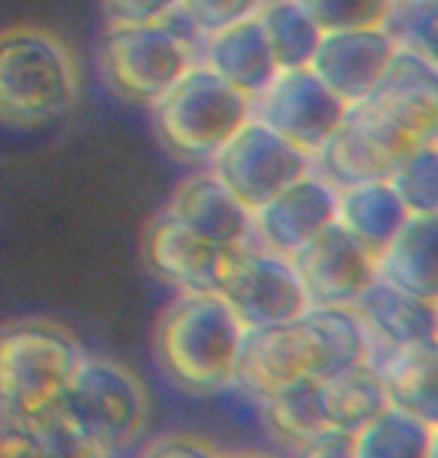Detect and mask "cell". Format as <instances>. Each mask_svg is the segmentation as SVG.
Listing matches in <instances>:
<instances>
[{
    "instance_id": "d6986e66",
    "label": "cell",
    "mask_w": 438,
    "mask_h": 458,
    "mask_svg": "<svg viewBox=\"0 0 438 458\" xmlns=\"http://www.w3.org/2000/svg\"><path fill=\"white\" fill-rule=\"evenodd\" d=\"M393 408L438 428V342H415L406 348L369 351Z\"/></svg>"
},
{
    "instance_id": "52a82bcc",
    "label": "cell",
    "mask_w": 438,
    "mask_h": 458,
    "mask_svg": "<svg viewBox=\"0 0 438 458\" xmlns=\"http://www.w3.org/2000/svg\"><path fill=\"white\" fill-rule=\"evenodd\" d=\"M268 417L291 444L304 446L322 431H346L357 435L369 420H375L388 408V393L373 369V362H357L331 377H306L271 395Z\"/></svg>"
},
{
    "instance_id": "5b68a950",
    "label": "cell",
    "mask_w": 438,
    "mask_h": 458,
    "mask_svg": "<svg viewBox=\"0 0 438 458\" xmlns=\"http://www.w3.org/2000/svg\"><path fill=\"white\" fill-rule=\"evenodd\" d=\"M159 144L186 165L204 168L253 117V99L199 60L150 106Z\"/></svg>"
},
{
    "instance_id": "ac0fdd59",
    "label": "cell",
    "mask_w": 438,
    "mask_h": 458,
    "mask_svg": "<svg viewBox=\"0 0 438 458\" xmlns=\"http://www.w3.org/2000/svg\"><path fill=\"white\" fill-rule=\"evenodd\" d=\"M351 309L369 335V351L406 348V344L435 339L438 306L411 297L384 279L369 284Z\"/></svg>"
},
{
    "instance_id": "603a6c76",
    "label": "cell",
    "mask_w": 438,
    "mask_h": 458,
    "mask_svg": "<svg viewBox=\"0 0 438 458\" xmlns=\"http://www.w3.org/2000/svg\"><path fill=\"white\" fill-rule=\"evenodd\" d=\"M406 204L393 192L391 180H369L348 189H339L337 222L379 261L382 252L393 243L399 228L408 219Z\"/></svg>"
},
{
    "instance_id": "cb8c5ba5",
    "label": "cell",
    "mask_w": 438,
    "mask_h": 458,
    "mask_svg": "<svg viewBox=\"0 0 438 458\" xmlns=\"http://www.w3.org/2000/svg\"><path fill=\"white\" fill-rule=\"evenodd\" d=\"M255 19L271 42L279 69H304L313 64L324 30L297 0H268Z\"/></svg>"
},
{
    "instance_id": "8992f818",
    "label": "cell",
    "mask_w": 438,
    "mask_h": 458,
    "mask_svg": "<svg viewBox=\"0 0 438 458\" xmlns=\"http://www.w3.org/2000/svg\"><path fill=\"white\" fill-rule=\"evenodd\" d=\"M199 42L177 15L153 24H106L97 55L102 81L117 99L150 108L202 60Z\"/></svg>"
},
{
    "instance_id": "83f0119b",
    "label": "cell",
    "mask_w": 438,
    "mask_h": 458,
    "mask_svg": "<svg viewBox=\"0 0 438 458\" xmlns=\"http://www.w3.org/2000/svg\"><path fill=\"white\" fill-rule=\"evenodd\" d=\"M391 37L399 48L415 51L438 69V0H408L397 4L391 21Z\"/></svg>"
},
{
    "instance_id": "e0dca14e",
    "label": "cell",
    "mask_w": 438,
    "mask_h": 458,
    "mask_svg": "<svg viewBox=\"0 0 438 458\" xmlns=\"http://www.w3.org/2000/svg\"><path fill=\"white\" fill-rule=\"evenodd\" d=\"M364 102L388 117L411 144L438 141V69L415 51L399 48L382 84Z\"/></svg>"
},
{
    "instance_id": "277c9868",
    "label": "cell",
    "mask_w": 438,
    "mask_h": 458,
    "mask_svg": "<svg viewBox=\"0 0 438 458\" xmlns=\"http://www.w3.org/2000/svg\"><path fill=\"white\" fill-rule=\"evenodd\" d=\"M84 360L79 339L48 318L0 327V420L39 426L60 408V395Z\"/></svg>"
},
{
    "instance_id": "d590c367",
    "label": "cell",
    "mask_w": 438,
    "mask_h": 458,
    "mask_svg": "<svg viewBox=\"0 0 438 458\" xmlns=\"http://www.w3.org/2000/svg\"><path fill=\"white\" fill-rule=\"evenodd\" d=\"M397 4H408V0H397Z\"/></svg>"
},
{
    "instance_id": "3957f363",
    "label": "cell",
    "mask_w": 438,
    "mask_h": 458,
    "mask_svg": "<svg viewBox=\"0 0 438 458\" xmlns=\"http://www.w3.org/2000/svg\"><path fill=\"white\" fill-rule=\"evenodd\" d=\"M246 327L213 291H180L159 315L153 351L177 386L217 393L235 384L237 353Z\"/></svg>"
},
{
    "instance_id": "4316f807",
    "label": "cell",
    "mask_w": 438,
    "mask_h": 458,
    "mask_svg": "<svg viewBox=\"0 0 438 458\" xmlns=\"http://www.w3.org/2000/svg\"><path fill=\"white\" fill-rule=\"evenodd\" d=\"M19 458H106V453L97 444H90L82 431H75L57 411L39 426L21 431Z\"/></svg>"
},
{
    "instance_id": "f1b7e54d",
    "label": "cell",
    "mask_w": 438,
    "mask_h": 458,
    "mask_svg": "<svg viewBox=\"0 0 438 458\" xmlns=\"http://www.w3.org/2000/svg\"><path fill=\"white\" fill-rule=\"evenodd\" d=\"M322 30L388 28L397 0H297Z\"/></svg>"
},
{
    "instance_id": "5bb4252c",
    "label": "cell",
    "mask_w": 438,
    "mask_h": 458,
    "mask_svg": "<svg viewBox=\"0 0 438 458\" xmlns=\"http://www.w3.org/2000/svg\"><path fill=\"white\" fill-rule=\"evenodd\" d=\"M397 51L399 46L388 28L324 30L309 69L342 102L357 106L382 84Z\"/></svg>"
},
{
    "instance_id": "8d00e7d4",
    "label": "cell",
    "mask_w": 438,
    "mask_h": 458,
    "mask_svg": "<svg viewBox=\"0 0 438 458\" xmlns=\"http://www.w3.org/2000/svg\"><path fill=\"white\" fill-rule=\"evenodd\" d=\"M435 342H438V327H435Z\"/></svg>"
},
{
    "instance_id": "4dcf8cb0",
    "label": "cell",
    "mask_w": 438,
    "mask_h": 458,
    "mask_svg": "<svg viewBox=\"0 0 438 458\" xmlns=\"http://www.w3.org/2000/svg\"><path fill=\"white\" fill-rule=\"evenodd\" d=\"M106 24H153L175 19L180 0H99Z\"/></svg>"
},
{
    "instance_id": "e575fe53",
    "label": "cell",
    "mask_w": 438,
    "mask_h": 458,
    "mask_svg": "<svg viewBox=\"0 0 438 458\" xmlns=\"http://www.w3.org/2000/svg\"><path fill=\"white\" fill-rule=\"evenodd\" d=\"M222 458H273V455H264V453H235V455H222Z\"/></svg>"
},
{
    "instance_id": "8fae6325",
    "label": "cell",
    "mask_w": 438,
    "mask_h": 458,
    "mask_svg": "<svg viewBox=\"0 0 438 458\" xmlns=\"http://www.w3.org/2000/svg\"><path fill=\"white\" fill-rule=\"evenodd\" d=\"M411 147L415 144L388 117L369 102H357L348 106L342 123L313 157V171L339 192L369 180H388Z\"/></svg>"
},
{
    "instance_id": "2e32d148",
    "label": "cell",
    "mask_w": 438,
    "mask_h": 458,
    "mask_svg": "<svg viewBox=\"0 0 438 458\" xmlns=\"http://www.w3.org/2000/svg\"><path fill=\"white\" fill-rule=\"evenodd\" d=\"M162 213L213 246L253 243V210L240 204V198L213 174L210 165L195 168L180 180Z\"/></svg>"
},
{
    "instance_id": "d4e9b609",
    "label": "cell",
    "mask_w": 438,
    "mask_h": 458,
    "mask_svg": "<svg viewBox=\"0 0 438 458\" xmlns=\"http://www.w3.org/2000/svg\"><path fill=\"white\" fill-rule=\"evenodd\" d=\"M429 440L433 426L388 404L357 435H351V449L355 458H426Z\"/></svg>"
},
{
    "instance_id": "ba28073f",
    "label": "cell",
    "mask_w": 438,
    "mask_h": 458,
    "mask_svg": "<svg viewBox=\"0 0 438 458\" xmlns=\"http://www.w3.org/2000/svg\"><path fill=\"white\" fill-rule=\"evenodd\" d=\"M60 417L102 453L133 446L148 422V390L133 369L106 357H84L60 395Z\"/></svg>"
},
{
    "instance_id": "836d02e7",
    "label": "cell",
    "mask_w": 438,
    "mask_h": 458,
    "mask_svg": "<svg viewBox=\"0 0 438 458\" xmlns=\"http://www.w3.org/2000/svg\"><path fill=\"white\" fill-rule=\"evenodd\" d=\"M426 458H438V428H433V440H429V455Z\"/></svg>"
},
{
    "instance_id": "9c48e42d",
    "label": "cell",
    "mask_w": 438,
    "mask_h": 458,
    "mask_svg": "<svg viewBox=\"0 0 438 458\" xmlns=\"http://www.w3.org/2000/svg\"><path fill=\"white\" fill-rule=\"evenodd\" d=\"M213 293L228 302L246 330L291 321L309 309L291 258L259 243L222 249L213 273Z\"/></svg>"
},
{
    "instance_id": "7a4b0ae2",
    "label": "cell",
    "mask_w": 438,
    "mask_h": 458,
    "mask_svg": "<svg viewBox=\"0 0 438 458\" xmlns=\"http://www.w3.org/2000/svg\"><path fill=\"white\" fill-rule=\"evenodd\" d=\"M79 97V64L57 33L39 24L0 30V123L46 129L73 114Z\"/></svg>"
},
{
    "instance_id": "7402d4cb",
    "label": "cell",
    "mask_w": 438,
    "mask_h": 458,
    "mask_svg": "<svg viewBox=\"0 0 438 458\" xmlns=\"http://www.w3.org/2000/svg\"><path fill=\"white\" fill-rule=\"evenodd\" d=\"M375 264L379 279L438 306V213L408 216Z\"/></svg>"
},
{
    "instance_id": "30bf717a",
    "label": "cell",
    "mask_w": 438,
    "mask_h": 458,
    "mask_svg": "<svg viewBox=\"0 0 438 458\" xmlns=\"http://www.w3.org/2000/svg\"><path fill=\"white\" fill-rule=\"evenodd\" d=\"M210 168L240 198V204L255 213L286 186L306 177L313 171V157L259 117H249L213 157Z\"/></svg>"
},
{
    "instance_id": "9a60e30c",
    "label": "cell",
    "mask_w": 438,
    "mask_h": 458,
    "mask_svg": "<svg viewBox=\"0 0 438 458\" xmlns=\"http://www.w3.org/2000/svg\"><path fill=\"white\" fill-rule=\"evenodd\" d=\"M337 198L339 192L328 180L309 171L253 213V243L291 258L337 222Z\"/></svg>"
},
{
    "instance_id": "f546056e",
    "label": "cell",
    "mask_w": 438,
    "mask_h": 458,
    "mask_svg": "<svg viewBox=\"0 0 438 458\" xmlns=\"http://www.w3.org/2000/svg\"><path fill=\"white\" fill-rule=\"evenodd\" d=\"M268 0H180L177 21L195 37H210L228 24L255 19Z\"/></svg>"
},
{
    "instance_id": "7c38bea8",
    "label": "cell",
    "mask_w": 438,
    "mask_h": 458,
    "mask_svg": "<svg viewBox=\"0 0 438 458\" xmlns=\"http://www.w3.org/2000/svg\"><path fill=\"white\" fill-rule=\"evenodd\" d=\"M346 111L348 102H342L309 66L279 69L277 79L253 99V117H259L309 157L322 150Z\"/></svg>"
},
{
    "instance_id": "d6a6232c",
    "label": "cell",
    "mask_w": 438,
    "mask_h": 458,
    "mask_svg": "<svg viewBox=\"0 0 438 458\" xmlns=\"http://www.w3.org/2000/svg\"><path fill=\"white\" fill-rule=\"evenodd\" d=\"M300 458H355L351 435H346V431H322L319 437L300 446Z\"/></svg>"
},
{
    "instance_id": "44dd1931",
    "label": "cell",
    "mask_w": 438,
    "mask_h": 458,
    "mask_svg": "<svg viewBox=\"0 0 438 458\" xmlns=\"http://www.w3.org/2000/svg\"><path fill=\"white\" fill-rule=\"evenodd\" d=\"M222 249L226 246H213L195 237L168 213H159L144 234L148 267L177 291H213V273H217Z\"/></svg>"
},
{
    "instance_id": "6da1fadb",
    "label": "cell",
    "mask_w": 438,
    "mask_h": 458,
    "mask_svg": "<svg viewBox=\"0 0 438 458\" xmlns=\"http://www.w3.org/2000/svg\"><path fill=\"white\" fill-rule=\"evenodd\" d=\"M366 360L369 335L355 309L309 306L291 321L253 327L244 333L235 386L268 402L297 380H324Z\"/></svg>"
},
{
    "instance_id": "1f68e13d",
    "label": "cell",
    "mask_w": 438,
    "mask_h": 458,
    "mask_svg": "<svg viewBox=\"0 0 438 458\" xmlns=\"http://www.w3.org/2000/svg\"><path fill=\"white\" fill-rule=\"evenodd\" d=\"M139 458H222L208 440L184 435V431H171V435H159L144 446Z\"/></svg>"
},
{
    "instance_id": "ffe728a7",
    "label": "cell",
    "mask_w": 438,
    "mask_h": 458,
    "mask_svg": "<svg viewBox=\"0 0 438 458\" xmlns=\"http://www.w3.org/2000/svg\"><path fill=\"white\" fill-rule=\"evenodd\" d=\"M199 51L204 66L213 69L219 79H226L231 88H237L249 99L259 97L279 72L259 19L228 24L210 37H202Z\"/></svg>"
},
{
    "instance_id": "4fadbf2b",
    "label": "cell",
    "mask_w": 438,
    "mask_h": 458,
    "mask_svg": "<svg viewBox=\"0 0 438 458\" xmlns=\"http://www.w3.org/2000/svg\"><path fill=\"white\" fill-rule=\"evenodd\" d=\"M291 264L309 306L351 309L360 293L379 279L375 258L339 222L328 225L322 234L300 246L291 255Z\"/></svg>"
},
{
    "instance_id": "484cf974",
    "label": "cell",
    "mask_w": 438,
    "mask_h": 458,
    "mask_svg": "<svg viewBox=\"0 0 438 458\" xmlns=\"http://www.w3.org/2000/svg\"><path fill=\"white\" fill-rule=\"evenodd\" d=\"M391 186L415 213H438V141L415 144L391 171Z\"/></svg>"
}]
</instances>
